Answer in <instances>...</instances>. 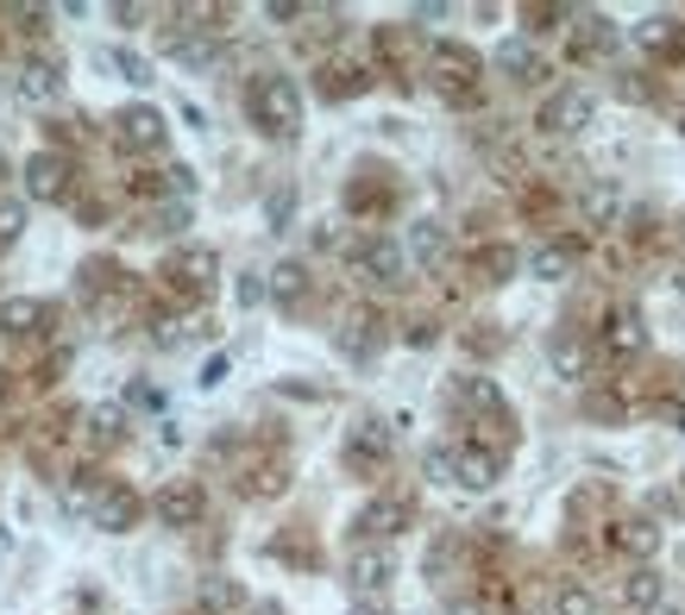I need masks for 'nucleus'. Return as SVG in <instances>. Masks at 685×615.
I'll return each mask as SVG.
<instances>
[{
	"label": "nucleus",
	"mask_w": 685,
	"mask_h": 615,
	"mask_svg": "<svg viewBox=\"0 0 685 615\" xmlns=\"http://www.w3.org/2000/svg\"><path fill=\"white\" fill-rule=\"evenodd\" d=\"M89 427H95V440L114 446L120 440V408H95V415H89Z\"/></svg>",
	"instance_id": "nucleus-31"
},
{
	"label": "nucleus",
	"mask_w": 685,
	"mask_h": 615,
	"mask_svg": "<svg viewBox=\"0 0 685 615\" xmlns=\"http://www.w3.org/2000/svg\"><path fill=\"white\" fill-rule=\"evenodd\" d=\"M20 95H32V101H51V95H63V63H51V58H32L20 70Z\"/></svg>",
	"instance_id": "nucleus-12"
},
{
	"label": "nucleus",
	"mask_w": 685,
	"mask_h": 615,
	"mask_svg": "<svg viewBox=\"0 0 685 615\" xmlns=\"http://www.w3.org/2000/svg\"><path fill=\"white\" fill-rule=\"evenodd\" d=\"M391 577H396V559L391 553H353V591L377 596Z\"/></svg>",
	"instance_id": "nucleus-13"
},
{
	"label": "nucleus",
	"mask_w": 685,
	"mask_h": 615,
	"mask_svg": "<svg viewBox=\"0 0 685 615\" xmlns=\"http://www.w3.org/2000/svg\"><path fill=\"white\" fill-rule=\"evenodd\" d=\"M215 270H220V258L215 251H177V264L164 270V277H177V283H189V289H201V283H215Z\"/></svg>",
	"instance_id": "nucleus-16"
},
{
	"label": "nucleus",
	"mask_w": 685,
	"mask_h": 615,
	"mask_svg": "<svg viewBox=\"0 0 685 615\" xmlns=\"http://www.w3.org/2000/svg\"><path fill=\"white\" fill-rule=\"evenodd\" d=\"M133 403H145V408H164V389H152V384H133Z\"/></svg>",
	"instance_id": "nucleus-36"
},
{
	"label": "nucleus",
	"mask_w": 685,
	"mask_h": 615,
	"mask_svg": "<svg viewBox=\"0 0 685 615\" xmlns=\"http://www.w3.org/2000/svg\"><path fill=\"white\" fill-rule=\"evenodd\" d=\"M567 270H572V251L567 246H541V251H534V277H541V283H560Z\"/></svg>",
	"instance_id": "nucleus-23"
},
{
	"label": "nucleus",
	"mask_w": 685,
	"mask_h": 615,
	"mask_svg": "<svg viewBox=\"0 0 685 615\" xmlns=\"http://www.w3.org/2000/svg\"><path fill=\"white\" fill-rule=\"evenodd\" d=\"M157 528H196L201 509H208V490H201L196 478H177V483H164L157 490Z\"/></svg>",
	"instance_id": "nucleus-3"
},
{
	"label": "nucleus",
	"mask_w": 685,
	"mask_h": 615,
	"mask_svg": "<svg viewBox=\"0 0 685 615\" xmlns=\"http://www.w3.org/2000/svg\"><path fill=\"white\" fill-rule=\"evenodd\" d=\"M591 114H598V101H591L585 88H560V95L541 107V126H548V133H585Z\"/></svg>",
	"instance_id": "nucleus-5"
},
{
	"label": "nucleus",
	"mask_w": 685,
	"mask_h": 615,
	"mask_svg": "<svg viewBox=\"0 0 685 615\" xmlns=\"http://www.w3.org/2000/svg\"><path fill=\"white\" fill-rule=\"evenodd\" d=\"M302 295H309V264L283 258V264L271 270V302L277 308H302Z\"/></svg>",
	"instance_id": "nucleus-11"
},
{
	"label": "nucleus",
	"mask_w": 685,
	"mask_h": 615,
	"mask_svg": "<svg viewBox=\"0 0 685 615\" xmlns=\"http://www.w3.org/2000/svg\"><path fill=\"white\" fill-rule=\"evenodd\" d=\"M459 483H466V490H490V483H497V452L459 446Z\"/></svg>",
	"instance_id": "nucleus-17"
},
{
	"label": "nucleus",
	"mask_w": 685,
	"mask_h": 615,
	"mask_svg": "<svg viewBox=\"0 0 685 615\" xmlns=\"http://www.w3.org/2000/svg\"><path fill=\"white\" fill-rule=\"evenodd\" d=\"M114 138L126 145V152H164V114L145 107V101H133V107H120L114 114Z\"/></svg>",
	"instance_id": "nucleus-4"
},
{
	"label": "nucleus",
	"mask_w": 685,
	"mask_h": 615,
	"mask_svg": "<svg viewBox=\"0 0 685 615\" xmlns=\"http://www.w3.org/2000/svg\"><path fill=\"white\" fill-rule=\"evenodd\" d=\"M246 114H252V126L264 138H295L302 133V88H295V76H258L252 88H246Z\"/></svg>",
	"instance_id": "nucleus-1"
},
{
	"label": "nucleus",
	"mask_w": 685,
	"mask_h": 615,
	"mask_svg": "<svg viewBox=\"0 0 685 615\" xmlns=\"http://www.w3.org/2000/svg\"><path fill=\"white\" fill-rule=\"evenodd\" d=\"M642 44H647V51H679L685 32H679V20H647L642 25Z\"/></svg>",
	"instance_id": "nucleus-24"
},
{
	"label": "nucleus",
	"mask_w": 685,
	"mask_h": 615,
	"mask_svg": "<svg viewBox=\"0 0 685 615\" xmlns=\"http://www.w3.org/2000/svg\"><path fill=\"white\" fill-rule=\"evenodd\" d=\"M138 515H145V502H138V490H126V483H107L95 502V521L107 528V534H126V528H138Z\"/></svg>",
	"instance_id": "nucleus-6"
},
{
	"label": "nucleus",
	"mask_w": 685,
	"mask_h": 615,
	"mask_svg": "<svg viewBox=\"0 0 685 615\" xmlns=\"http://www.w3.org/2000/svg\"><path fill=\"white\" fill-rule=\"evenodd\" d=\"M353 264H359V277H365V283L396 289L403 277H409V251L396 246V239H365V246L353 251Z\"/></svg>",
	"instance_id": "nucleus-2"
},
{
	"label": "nucleus",
	"mask_w": 685,
	"mask_h": 615,
	"mask_svg": "<svg viewBox=\"0 0 685 615\" xmlns=\"http://www.w3.org/2000/svg\"><path fill=\"white\" fill-rule=\"evenodd\" d=\"M616 546H629L635 559H647L654 546H661V528H654V521H623V528H616Z\"/></svg>",
	"instance_id": "nucleus-21"
},
{
	"label": "nucleus",
	"mask_w": 685,
	"mask_h": 615,
	"mask_svg": "<svg viewBox=\"0 0 685 615\" xmlns=\"http://www.w3.org/2000/svg\"><path fill=\"white\" fill-rule=\"evenodd\" d=\"M679 126H685V119H679Z\"/></svg>",
	"instance_id": "nucleus-39"
},
{
	"label": "nucleus",
	"mask_w": 685,
	"mask_h": 615,
	"mask_svg": "<svg viewBox=\"0 0 685 615\" xmlns=\"http://www.w3.org/2000/svg\"><path fill=\"white\" fill-rule=\"evenodd\" d=\"M353 615H384V609H377V603H359V609Z\"/></svg>",
	"instance_id": "nucleus-37"
},
{
	"label": "nucleus",
	"mask_w": 685,
	"mask_h": 615,
	"mask_svg": "<svg viewBox=\"0 0 685 615\" xmlns=\"http://www.w3.org/2000/svg\"><path fill=\"white\" fill-rule=\"evenodd\" d=\"M157 220V232H183L189 227V208H164V213H152Z\"/></svg>",
	"instance_id": "nucleus-33"
},
{
	"label": "nucleus",
	"mask_w": 685,
	"mask_h": 615,
	"mask_svg": "<svg viewBox=\"0 0 685 615\" xmlns=\"http://www.w3.org/2000/svg\"><path fill=\"white\" fill-rule=\"evenodd\" d=\"M44 321H51V308L32 302V295L0 302V333H13V340H32V333H44Z\"/></svg>",
	"instance_id": "nucleus-9"
},
{
	"label": "nucleus",
	"mask_w": 685,
	"mask_h": 615,
	"mask_svg": "<svg viewBox=\"0 0 685 615\" xmlns=\"http://www.w3.org/2000/svg\"><path fill=\"white\" fill-rule=\"evenodd\" d=\"M666 603V577L654 572V565H635V572L623 577V609H661Z\"/></svg>",
	"instance_id": "nucleus-10"
},
{
	"label": "nucleus",
	"mask_w": 685,
	"mask_h": 615,
	"mask_svg": "<svg viewBox=\"0 0 685 615\" xmlns=\"http://www.w3.org/2000/svg\"><path fill=\"white\" fill-rule=\"evenodd\" d=\"M201 389H215V384H227V358H208V365H201V377H196Z\"/></svg>",
	"instance_id": "nucleus-34"
},
{
	"label": "nucleus",
	"mask_w": 685,
	"mask_h": 615,
	"mask_svg": "<svg viewBox=\"0 0 685 615\" xmlns=\"http://www.w3.org/2000/svg\"><path fill=\"white\" fill-rule=\"evenodd\" d=\"M101 63H107V70H120L126 82H152V70H145V63H138L133 51H101Z\"/></svg>",
	"instance_id": "nucleus-29"
},
{
	"label": "nucleus",
	"mask_w": 685,
	"mask_h": 615,
	"mask_svg": "<svg viewBox=\"0 0 685 615\" xmlns=\"http://www.w3.org/2000/svg\"><path fill=\"white\" fill-rule=\"evenodd\" d=\"M403 251H409L415 264H440V258H447V227H440V220H415Z\"/></svg>",
	"instance_id": "nucleus-14"
},
{
	"label": "nucleus",
	"mask_w": 685,
	"mask_h": 615,
	"mask_svg": "<svg viewBox=\"0 0 685 615\" xmlns=\"http://www.w3.org/2000/svg\"><path fill=\"white\" fill-rule=\"evenodd\" d=\"M0 170H7V157H0Z\"/></svg>",
	"instance_id": "nucleus-38"
},
{
	"label": "nucleus",
	"mask_w": 685,
	"mask_h": 615,
	"mask_svg": "<svg viewBox=\"0 0 685 615\" xmlns=\"http://www.w3.org/2000/svg\"><path fill=\"white\" fill-rule=\"evenodd\" d=\"M82 502H89V471H76V478L63 483V509H70V515H76Z\"/></svg>",
	"instance_id": "nucleus-32"
},
{
	"label": "nucleus",
	"mask_w": 685,
	"mask_h": 615,
	"mask_svg": "<svg viewBox=\"0 0 685 615\" xmlns=\"http://www.w3.org/2000/svg\"><path fill=\"white\" fill-rule=\"evenodd\" d=\"M497 70H504L509 82H541V76H548V70H541V58H534L522 39H509L504 51H497Z\"/></svg>",
	"instance_id": "nucleus-15"
},
{
	"label": "nucleus",
	"mask_w": 685,
	"mask_h": 615,
	"mask_svg": "<svg viewBox=\"0 0 685 615\" xmlns=\"http://www.w3.org/2000/svg\"><path fill=\"white\" fill-rule=\"evenodd\" d=\"M642 346H647L642 321H635V314H616V321H610V352H616V358H635Z\"/></svg>",
	"instance_id": "nucleus-19"
},
{
	"label": "nucleus",
	"mask_w": 685,
	"mask_h": 615,
	"mask_svg": "<svg viewBox=\"0 0 685 615\" xmlns=\"http://www.w3.org/2000/svg\"><path fill=\"white\" fill-rule=\"evenodd\" d=\"M553 371L579 384V377H585V346H579V340H553Z\"/></svg>",
	"instance_id": "nucleus-25"
},
{
	"label": "nucleus",
	"mask_w": 685,
	"mask_h": 615,
	"mask_svg": "<svg viewBox=\"0 0 685 615\" xmlns=\"http://www.w3.org/2000/svg\"><path fill=\"white\" fill-rule=\"evenodd\" d=\"M434 70H440V76H478V58H471V51H453V44H440V51H434Z\"/></svg>",
	"instance_id": "nucleus-26"
},
{
	"label": "nucleus",
	"mask_w": 685,
	"mask_h": 615,
	"mask_svg": "<svg viewBox=\"0 0 685 615\" xmlns=\"http://www.w3.org/2000/svg\"><path fill=\"white\" fill-rule=\"evenodd\" d=\"M616 213H623V189H616V183H591L585 189V220L591 227H610Z\"/></svg>",
	"instance_id": "nucleus-18"
},
{
	"label": "nucleus",
	"mask_w": 685,
	"mask_h": 615,
	"mask_svg": "<svg viewBox=\"0 0 685 615\" xmlns=\"http://www.w3.org/2000/svg\"><path fill=\"white\" fill-rule=\"evenodd\" d=\"M384 452H391V434L377 421H359V434L346 440V459H384Z\"/></svg>",
	"instance_id": "nucleus-20"
},
{
	"label": "nucleus",
	"mask_w": 685,
	"mask_h": 615,
	"mask_svg": "<svg viewBox=\"0 0 685 615\" xmlns=\"http://www.w3.org/2000/svg\"><path fill=\"white\" fill-rule=\"evenodd\" d=\"M63 189H70V164H63V157L39 152L25 164V195H32V201H58Z\"/></svg>",
	"instance_id": "nucleus-7"
},
{
	"label": "nucleus",
	"mask_w": 685,
	"mask_h": 615,
	"mask_svg": "<svg viewBox=\"0 0 685 615\" xmlns=\"http://www.w3.org/2000/svg\"><path fill=\"white\" fill-rule=\"evenodd\" d=\"M283 220H290V189L271 195V227H283Z\"/></svg>",
	"instance_id": "nucleus-35"
},
{
	"label": "nucleus",
	"mask_w": 685,
	"mask_h": 615,
	"mask_svg": "<svg viewBox=\"0 0 685 615\" xmlns=\"http://www.w3.org/2000/svg\"><path fill=\"white\" fill-rule=\"evenodd\" d=\"M553 615H598V596L585 584H560L553 591Z\"/></svg>",
	"instance_id": "nucleus-22"
},
{
	"label": "nucleus",
	"mask_w": 685,
	"mask_h": 615,
	"mask_svg": "<svg viewBox=\"0 0 685 615\" xmlns=\"http://www.w3.org/2000/svg\"><path fill=\"white\" fill-rule=\"evenodd\" d=\"M233 603H239L233 577H201V609H233Z\"/></svg>",
	"instance_id": "nucleus-27"
},
{
	"label": "nucleus",
	"mask_w": 685,
	"mask_h": 615,
	"mask_svg": "<svg viewBox=\"0 0 685 615\" xmlns=\"http://www.w3.org/2000/svg\"><path fill=\"white\" fill-rule=\"evenodd\" d=\"M428 478L434 483H459V452H453V446H428Z\"/></svg>",
	"instance_id": "nucleus-28"
},
{
	"label": "nucleus",
	"mask_w": 685,
	"mask_h": 615,
	"mask_svg": "<svg viewBox=\"0 0 685 615\" xmlns=\"http://www.w3.org/2000/svg\"><path fill=\"white\" fill-rule=\"evenodd\" d=\"M415 521V509L403 497H377V502H365V515H359V534H403V528H409Z\"/></svg>",
	"instance_id": "nucleus-8"
},
{
	"label": "nucleus",
	"mask_w": 685,
	"mask_h": 615,
	"mask_svg": "<svg viewBox=\"0 0 685 615\" xmlns=\"http://www.w3.org/2000/svg\"><path fill=\"white\" fill-rule=\"evenodd\" d=\"M20 232H25V208H20V201H0V239L13 246Z\"/></svg>",
	"instance_id": "nucleus-30"
}]
</instances>
